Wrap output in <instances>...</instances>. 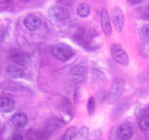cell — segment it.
<instances>
[{
  "mask_svg": "<svg viewBox=\"0 0 149 140\" xmlns=\"http://www.w3.org/2000/svg\"><path fill=\"white\" fill-rule=\"evenodd\" d=\"M49 17L54 24L62 26L69 21L70 13L62 6H53L49 9Z\"/></svg>",
  "mask_w": 149,
  "mask_h": 140,
  "instance_id": "obj_2",
  "label": "cell"
},
{
  "mask_svg": "<svg viewBox=\"0 0 149 140\" xmlns=\"http://www.w3.org/2000/svg\"><path fill=\"white\" fill-rule=\"evenodd\" d=\"M77 133H78V131H77V127L72 126V127H69L66 131H65L63 135L60 139L61 140H73L77 137Z\"/></svg>",
  "mask_w": 149,
  "mask_h": 140,
  "instance_id": "obj_18",
  "label": "cell"
},
{
  "mask_svg": "<svg viewBox=\"0 0 149 140\" xmlns=\"http://www.w3.org/2000/svg\"><path fill=\"white\" fill-rule=\"evenodd\" d=\"M139 127L143 132H149V111H143L138 120Z\"/></svg>",
  "mask_w": 149,
  "mask_h": 140,
  "instance_id": "obj_14",
  "label": "cell"
},
{
  "mask_svg": "<svg viewBox=\"0 0 149 140\" xmlns=\"http://www.w3.org/2000/svg\"><path fill=\"white\" fill-rule=\"evenodd\" d=\"M12 1V0H0V5H8Z\"/></svg>",
  "mask_w": 149,
  "mask_h": 140,
  "instance_id": "obj_24",
  "label": "cell"
},
{
  "mask_svg": "<svg viewBox=\"0 0 149 140\" xmlns=\"http://www.w3.org/2000/svg\"><path fill=\"white\" fill-rule=\"evenodd\" d=\"M7 72L9 76L15 78H20L24 76V70L21 68L20 66H16V65H12V66L8 67Z\"/></svg>",
  "mask_w": 149,
  "mask_h": 140,
  "instance_id": "obj_16",
  "label": "cell"
},
{
  "mask_svg": "<svg viewBox=\"0 0 149 140\" xmlns=\"http://www.w3.org/2000/svg\"><path fill=\"white\" fill-rule=\"evenodd\" d=\"M111 56L116 63H118L123 66H127L130 64V58L126 50L119 44H113L110 49Z\"/></svg>",
  "mask_w": 149,
  "mask_h": 140,
  "instance_id": "obj_4",
  "label": "cell"
},
{
  "mask_svg": "<svg viewBox=\"0 0 149 140\" xmlns=\"http://www.w3.org/2000/svg\"><path fill=\"white\" fill-rule=\"evenodd\" d=\"M129 106H130L129 99H126V100L121 101L119 104L116 106V108L114 109V112H113V119L114 120L119 119V117L122 116L125 113V111L128 109Z\"/></svg>",
  "mask_w": 149,
  "mask_h": 140,
  "instance_id": "obj_12",
  "label": "cell"
},
{
  "mask_svg": "<svg viewBox=\"0 0 149 140\" xmlns=\"http://www.w3.org/2000/svg\"><path fill=\"white\" fill-rule=\"evenodd\" d=\"M85 73L86 68L83 64H77L71 70L72 76L77 81H82L84 79V77H85Z\"/></svg>",
  "mask_w": 149,
  "mask_h": 140,
  "instance_id": "obj_13",
  "label": "cell"
},
{
  "mask_svg": "<svg viewBox=\"0 0 149 140\" xmlns=\"http://www.w3.org/2000/svg\"><path fill=\"white\" fill-rule=\"evenodd\" d=\"M9 59H10V61L13 64H17L18 66H26V65L30 64L32 56L28 53L17 52V53L10 55Z\"/></svg>",
  "mask_w": 149,
  "mask_h": 140,
  "instance_id": "obj_8",
  "label": "cell"
},
{
  "mask_svg": "<svg viewBox=\"0 0 149 140\" xmlns=\"http://www.w3.org/2000/svg\"><path fill=\"white\" fill-rule=\"evenodd\" d=\"M95 107H96V103H95L94 97H90L88 98V105H87V109H88V114L92 115L94 113Z\"/></svg>",
  "mask_w": 149,
  "mask_h": 140,
  "instance_id": "obj_19",
  "label": "cell"
},
{
  "mask_svg": "<svg viewBox=\"0 0 149 140\" xmlns=\"http://www.w3.org/2000/svg\"><path fill=\"white\" fill-rule=\"evenodd\" d=\"M126 88V81L122 78H116L112 81L108 92H107L106 100L108 104L114 105L118 102L120 97L122 96Z\"/></svg>",
  "mask_w": 149,
  "mask_h": 140,
  "instance_id": "obj_1",
  "label": "cell"
},
{
  "mask_svg": "<svg viewBox=\"0 0 149 140\" xmlns=\"http://www.w3.org/2000/svg\"><path fill=\"white\" fill-rule=\"evenodd\" d=\"M23 1H30V0H23Z\"/></svg>",
  "mask_w": 149,
  "mask_h": 140,
  "instance_id": "obj_25",
  "label": "cell"
},
{
  "mask_svg": "<svg viewBox=\"0 0 149 140\" xmlns=\"http://www.w3.org/2000/svg\"><path fill=\"white\" fill-rule=\"evenodd\" d=\"M8 140H24V139H23V136L22 134H12L11 137L9 138Z\"/></svg>",
  "mask_w": 149,
  "mask_h": 140,
  "instance_id": "obj_23",
  "label": "cell"
},
{
  "mask_svg": "<svg viewBox=\"0 0 149 140\" xmlns=\"http://www.w3.org/2000/svg\"><path fill=\"white\" fill-rule=\"evenodd\" d=\"M111 17H112V22H113L116 31L119 33L122 32L125 24V16L122 9L118 6L114 7L111 10Z\"/></svg>",
  "mask_w": 149,
  "mask_h": 140,
  "instance_id": "obj_5",
  "label": "cell"
},
{
  "mask_svg": "<svg viewBox=\"0 0 149 140\" xmlns=\"http://www.w3.org/2000/svg\"><path fill=\"white\" fill-rule=\"evenodd\" d=\"M116 135L121 140H129L133 135V128L128 123L120 124L116 129Z\"/></svg>",
  "mask_w": 149,
  "mask_h": 140,
  "instance_id": "obj_9",
  "label": "cell"
},
{
  "mask_svg": "<svg viewBox=\"0 0 149 140\" xmlns=\"http://www.w3.org/2000/svg\"><path fill=\"white\" fill-rule=\"evenodd\" d=\"M141 34L146 39H149V24H146L142 27Z\"/></svg>",
  "mask_w": 149,
  "mask_h": 140,
  "instance_id": "obj_21",
  "label": "cell"
},
{
  "mask_svg": "<svg viewBox=\"0 0 149 140\" xmlns=\"http://www.w3.org/2000/svg\"><path fill=\"white\" fill-rule=\"evenodd\" d=\"M74 53L76 51L72 47L64 43L56 45L52 50V55L54 56V58L59 61H63V62L68 61L74 57Z\"/></svg>",
  "mask_w": 149,
  "mask_h": 140,
  "instance_id": "obj_3",
  "label": "cell"
},
{
  "mask_svg": "<svg viewBox=\"0 0 149 140\" xmlns=\"http://www.w3.org/2000/svg\"><path fill=\"white\" fill-rule=\"evenodd\" d=\"M88 134V128L86 127V126H83V127L78 131L77 135L80 137H86L87 135Z\"/></svg>",
  "mask_w": 149,
  "mask_h": 140,
  "instance_id": "obj_22",
  "label": "cell"
},
{
  "mask_svg": "<svg viewBox=\"0 0 149 140\" xmlns=\"http://www.w3.org/2000/svg\"><path fill=\"white\" fill-rule=\"evenodd\" d=\"M77 13L80 18H86L91 13V7L88 3H80L77 8Z\"/></svg>",
  "mask_w": 149,
  "mask_h": 140,
  "instance_id": "obj_15",
  "label": "cell"
},
{
  "mask_svg": "<svg viewBox=\"0 0 149 140\" xmlns=\"http://www.w3.org/2000/svg\"><path fill=\"white\" fill-rule=\"evenodd\" d=\"M100 22H101V27L102 30L104 32L105 36H110L112 34V25H111V20L109 13L107 11L106 8H102L101 11V16H100Z\"/></svg>",
  "mask_w": 149,
  "mask_h": 140,
  "instance_id": "obj_7",
  "label": "cell"
},
{
  "mask_svg": "<svg viewBox=\"0 0 149 140\" xmlns=\"http://www.w3.org/2000/svg\"><path fill=\"white\" fill-rule=\"evenodd\" d=\"M42 24L41 19L35 14H28L23 19V25L28 31L35 32L39 29Z\"/></svg>",
  "mask_w": 149,
  "mask_h": 140,
  "instance_id": "obj_6",
  "label": "cell"
},
{
  "mask_svg": "<svg viewBox=\"0 0 149 140\" xmlns=\"http://www.w3.org/2000/svg\"><path fill=\"white\" fill-rule=\"evenodd\" d=\"M11 123L14 127H16L17 129H22L28 123L27 115L22 113V112H18V113L14 114L12 116Z\"/></svg>",
  "mask_w": 149,
  "mask_h": 140,
  "instance_id": "obj_11",
  "label": "cell"
},
{
  "mask_svg": "<svg viewBox=\"0 0 149 140\" xmlns=\"http://www.w3.org/2000/svg\"><path fill=\"white\" fill-rule=\"evenodd\" d=\"M140 15L143 16V18H146V19H149V4L146 5V6H143L142 8H140Z\"/></svg>",
  "mask_w": 149,
  "mask_h": 140,
  "instance_id": "obj_20",
  "label": "cell"
},
{
  "mask_svg": "<svg viewBox=\"0 0 149 140\" xmlns=\"http://www.w3.org/2000/svg\"><path fill=\"white\" fill-rule=\"evenodd\" d=\"M15 109V102L10 97L4 96L0 98V110L4 113H10Z\"/></svg>",
  "mask_w": 149,
  "mask_h": 140,
  "instance_id": "obj_10",
  "label": "cell"
},
{
  "mask_svg": "<svg viewBox=\"0 0 149 140\" xmlns=\"http://www.w3.org/2000/svg\"><path fill=\"white\" fill-rule=\"evenodd\" d=\"M27 137L29 140H47L48 139L46 134L38 130L29 131L27 134Z\"/></svg>",
  "mask_w": 149,
  "mask_h": 140,
  "instance_id": "obj_17",
  "label": "cell"
}]
</instances>
